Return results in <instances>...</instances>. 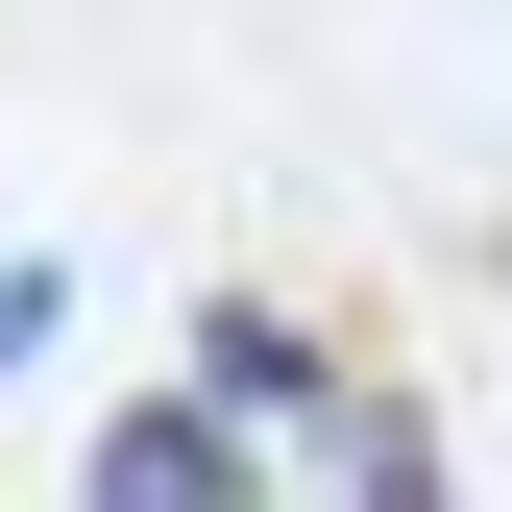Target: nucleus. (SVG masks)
Listing matches in <instances>:
<instances>
[{
	"instance_id": "obj_1",
	"label": "nucleus",
	"mask_w": 512,
	"mask_h": 512,
	"mask_svg": "<svg viewBox=\"0 0 512 512\" xmlns=\"http://www.w3.org/2000/svg\"><path fill=\"white\" fill-rule=\"evenodd\" d=\"M196 391H220L244 439H269L293 488H439V439H415L391 391H342V366H317L293 317H220V342H196Z\"/></svg>"
},
{
	"instance_id": "obj_2",
	"label": "nucleus",
	"mask_w": 512,
	"mask_h": 512,
	"mask_svg": "<svg viewBox=\"0 0 512 512\" xmlns=\"http://www.w3.org/2000/svg\"><path fill=\"white\" fill-rule=\"evenodd\" d=\"M98 488H122V512H196V488H244V415H220V391H147V415L98 439Z\"/></svg>"
}]
</instances>
